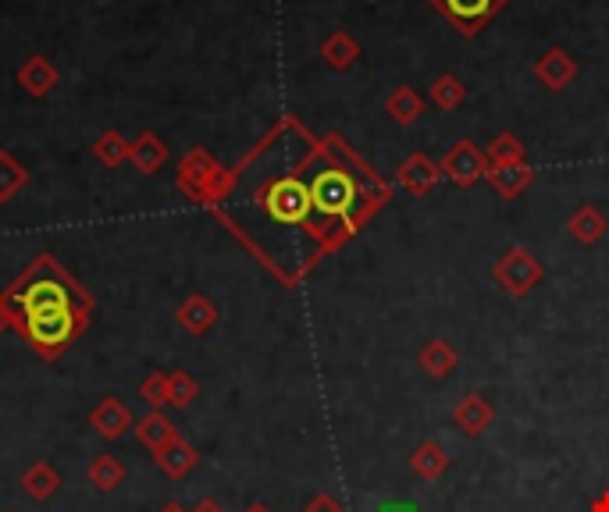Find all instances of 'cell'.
Here are the masks:
<instances>
[{"label":"cell","instance_id":"obj_1","mask_svg":"<svg viewBox=\"0 0 609 512\" xmlns=\"http://www.w3.org/2000/svg\"><path fill=\"white\" fill-rule=\"evenodd\" d=\"M321 140L296 117H282L246 161L229 171V190L214 214L282 285H300L321 256L343 243L321 225L311 193V167Z\"/></svg>","mask_w":609,"mask_h":512},{"label":"cell","instance_id":"obj_2","mask_svg":"<svg viewBox=\"0 0 609 512\" xmlns=\"http://www.w3.org/2000/svg\"><path fill=\"white\" fill-rule=\"evenodd\" d=\"M4 310H8V324L19 331L22 320L32 314H47V310H87V314H93V296L72 275H68L54 256L43 253L4 293Z\"/></svg>","mask_w":609,"mask_h":512},{"label":"cell","instance_id":"obj_3","mask_svg":"<svg viewBox=\"0 0 609 512\" xmlns=\"http://www.w3.org/2000/svg\"><path fill=\"white\" fill-rule=\"evenodd\" d=\"M87 328H90L87 310H47V314L26 317L19 335L29 341L32 352L43 356V360H61Z\"/></svg>","mask_w":609,"mask_h":512},{"label":"cell","instance_id":"obj_4","mask_svg":"<svg viewBox=\"0 0 609 512\" xmlns=\"http://www.w3.org/2000/svg\"><path fill=\"white\" fill-rule=\"evenodd\" d=\"M179 190L200 207H217L229 190V171L217 164L207 150H190L185 161L179 164Z\"/></svg>","mask_w":609,"mask_h":512},{"label":"cell","instance_id":"obj_5","mask_svg":"<svg viewBox=\"0 0 609 512\" xmlns=\"http://www.w3.org/2000/svg\"><path fill=\"white\" fill-rule=\"evenodd\" d=\"M493 278L506 288L510 296L524 299L528 293H535V288L541 285V278H546V267L538 264V256L531 249H524V246H514V249H506L496 267H493Z\"/></svg>","mask_w":609,"mask_h":512},{"label":"cell","instance_id":"obj_6","mask_svg":"<svg viewBox=\"0 0 609 512\" xmlns=\"http://www.w3.org/2000/svg\"><path fill=\"white\" fill-rule=\"evenodd\" d=\"M435 11H443L460 37H478V32L510 4V0H428Z\"/></svg>","mask_w":609,"mask_h":512},{"label":"cell","instance_id":"obj_7","mask_svg":"<svg viewBox=\"0 0 609 512\" xmlns=\"http://www.w3.org/2000/svg\"><path fill=\"white\" fill-rule=\"evenodd\" d=\"M438 167H443V175L460 185V190H470V185H478L488 175V157L485 150H478L470 140H456Z\"/></svg>","mask_w":609,"mask_h":512},{"label":"cell","instance_id":"obj_8","mask_svg":"<svg viewBox=\"0 0 609 512\" xmlns=\"http://www.w3.org/2000/svg\"><path fill=\"white\" fill-rule=\"evenodd\" d=\"M438 178H443V167H438L428 153H410L396 171V185L410 196H428L438 185Z\"/></svg>","mask_w":609,"mask_h":512},{"label":"cell","instance_id":"obj_9","mask_svg":"<svg viewBox=\"0 0 609 512\" xmlns=\"http://www.w3.org/2000/svg\"><path fill=\"white\" fill-rule=\"evenodd\" d=\"M535 79L552 93H564L567 85L578 79V61H574L564 47H549L546 54L535 61Z\"/></svg>","mask_w":609,"mask_h":512},{"label":"cell","instance_id":"obj_10","mask_svg":"<svg viewBox=\"0 0 609 512\" xmlns=\"http://www.w3.org/2000/svg\"><path fill=\"white\" fill-rule=\"evenodd\" d=\"M90 427H93V431H97L100 438H104V441H118L122 434L132 431L135 420H132L129 406H125L122 399L108 396V399H100V402L90 409Z\"/></svg>","mask_w":609,"mask_h":512},{"label":"cell","instance_id":"obj_11","mask_svg":"<svg viewBox=\"0 0 609 512\" xmlns=\"http://www.w3.org/2000/svg\"><path fill=\"white\" fill-rule=\"evenodd\" d=\"M493 417H496L493 402L478 396V391H470V396H464L453 406V423L460 427V434H467V438H481L488 427H493Z\"/></svg>","mask_w":609,"mask_h":512},{"label":"cell","instance_id":"obj_12","mask_svg":"<svg viewBox=\"0 0 609 512\" xmlns=\"http://www.w3.org/2000/svg\"><path fill=\"white\" fill-rule=\"evenodd\" d=\"M485 182L493 185V190H496L503 199H517L524 190H531L535 171L528 167V161H520V164H493V167H488Z\"/></svg>","mask_w":609,"mask_h":512},{"label":"cell","instance_id":"obj_13","mask_svg":"<svg viewBox=\"0 0 609 512\" xmlns=\"http://www.w3.org/2000/svg\"><path fill=\"white\" fill-rule=\"evenodd\" d=\"M129 164L140 171V175H158L168 164V143L158 132H140V140L129 143Z\"/></svg>","mask_w":609,"mask_h":512},{"label":"cell","instance_id":"obj_14","mask_svg":"<svg viewBox=\"0 0 609 512\" xmlns=\"http://www.w3.org/2000/svg\"><path fill=\"white\" fill-rule=\"evenodd\" d=\"M154 463L164 477H172V481H182L185 473H193L196 463H200V452L190 446L185 438H175L168 441V446L161 452H154Z\"/></svg>","mask_w":609,"mask_h":512},{"label":"cell","instance_id":"obj_15","mask_svg":"<svg viewBox=\"0 0 609 512\" xmlns=\"http://www.w3.org/2000/svg\"><path fill=\"white\" fill-rule=\"evenodd\" d=\"M321 58H325V64L335 68V72H346V68L361 61V43L353 40L346 29H335L321 40Z\"/></svg>","mask_w":609,"mask_h":512},{"label":"cell","instance_id":"obj_16","mask_svg":"<svg viewBox=\"0 0 609 512\" xmlns=\"http://www.w3.org/2000/svg\"><path fill=\"white\" fill-rule=\"evenodd\" d=\"M179 324L190 335H207L214 324H217V306L207 299V296H200V293H193L190 299H182V306H179Z\"/></svg>","mask_w":609,"mask_h":512},{"label":"cell","instance_id":"obj_17","mask_svg":"<svg viewBox=\"0 0 609 512\" xmlns=\"http://www.w3.org/2000/svg\"><path fill=\"white\" fill-rule=\"evenodd\" d=\"M456 360H460V356H456V349L446 338H428L417 352V363L428 378H449V373L456 370Z\"/></svg>","mask_w":609,"mask_h":512},{"label":"cell","instance_id":"obj_18","mask_svg":"<svg viewBox=\"0 0 609 512\" xmlns=\"http://www.w3.org/2000/svg\"><path fill=\"white\" fill-rule=\"evenodd\" d=\"M567 232L578 238L581 246H596L599 238L609 232V221H606V214L599 211V207H591V203H585V207H578L570 214V221H567Z\"/></svg>","mask_w":609,"mask_h":512},{"label":"cell","instance_id":"obj_19","mask_svg":"<svg viewBox=\"0 0 609 512\" xmlns=\"http://www.w3.org/2000/svg\"><path fill=\"white\" fill-rule=\"evenodd\" d=\"M58 68L50 64L43 54H37V58H29L22 68H19V85L29 93V96H47L50 90L58 85Z\"/></svg>","mask_w":609,"mask_h":512},{"label":"cell","instance_id":"obj_20","mask_svg":"<svg viewBox=\"0 0 609 512\" xmlns=\"http://www.w3.org/2000/svg\"><path fill=\"white\" fill-rule=\"evenodd\" d=\"M135 431V438H140V446H146L150 452H161L168 441H175L179 438V431H175V423L168 420L161 409H150V413L132 427Z\"/></svg>","mask_w":609,"mask_h":512},{"label":"cell","instance_id":"obj_21","mask_svg":"<svg viewBox=\"0 0 609 512\" xmlns=\"http://www.w3.org/2000/svg\"><path fill=\"white\" fill-rule=\"evenodd\" d=\"M385 114L393 117L396 125H414L420 114H425V96L410 85H396L393 93L385 96Z\"/></svg>","mask_w":609,"mask_h":512},{"label":"cell","instance_id":"obj_22","mask_svg":"<svg viewBox=\"0 0 609 512\" xmlns=\"http://www.w3.org/2000/svg\"><path fill=\"white\" fill-rule=\"evenodd\" d=\"M410 470L420 477V481H438L449 470V455L438 441H420L410 455Z\"/></svg>","mask_w":609,"mask_h":512},{"label":"cell","instance_id":"obj_23","mask_svg":"<svg viewBox=\"0 0 609 512\" xmlns=\"http://www.w3.org/2000/svg\"><path fill=\"white\" fill-rule=\"evenodd\" d=\"M58 488H61V473L50 467V463H32L22 473V491L29 494V499H37V502L54 499Z\"/></svg>","mask_w":609,"mask_h":512},{"label":"cell","instance_id":"obj_24","mask_svg":"<svg viewBox=\"0 0 609 512\" xmlns=\"http://www.w3.org/2000/svg\"><path fill=\"white\" fill-rule=\"evenodd\" d=\"M87 477H90V484L97 488V491H114V488H122L125 484V477H129V470H125V463L118 455H111V452H104V455H97L93 463H90V470H87Z\"/></svg>","mask_w":609,"mask_h":512},{"label":"cell","instance_id":"obj_25","mask_svg":"<svg viewBox=\"0 0 609 512\" xmlns=\"http://www.w3.org/2000/svg\"><path fill=\"white\" fill-rule=\"evenodd\" d=\"M428 100L438 111H460L467 104V85L456 79L453 72H443L428 85Z\"/></svg>","mask_w":609,"mask_h":512},{"label":"cell","instance_id":"obj_26","mask_svg":"<svg viewBox=\"0 0 609 512\" xmlns=\"http://www.w3.org/2000/svg\"><path fill=\"white\" fill-rule=\"evenodd\" d=\"M485 157H488V167L493 164H520V161H528V146H524L514 132H499L496 140L488 143Z\"/></svg>","mask_w":609,"mask_h":512},{"label":"cell","instance_id":"obj_27","mask_svg":"<svg viewBox=\"0 0 609 512\" xmlns=\"http://www.w3.org/2000/svg\"><path fill=\"white\" fill-rule=\"evenodd\" d=\"M93 157L104 164V167H122L129 161V140L122 132H104L100 140L93 143Z\"/></svg>","mask_w":609,"mask_h":512},{"label":"cell","instance_id":"obj_28","mask_svg":"<svg viewBox=\"0 0 609 512\" xmlns=\"http://www.w3.org/2000/svg\"><path fill=\"white\" fill-rule=\"evenodd\" d=\"M26 182H29V171L14 161L8 150H0V203H8Z\"/></svg>","mask_w":609,"mask_h":512},{"label":"cell","instance_id":"obj_29","mask_svg":"<svg viewBox=\"0 0 609 512\" xmlns=\"http://www.w3.org/2000/svg\"><path fill=\"white\" fill-rule=\"evenodd\" d=\"M196 396H200V385H196L193 373H185V370H172V373H168V406H172V409H185Z\"/></svg>","mask_w":609,"mask_h":512},{"label":"cell","instance_id":"obj_30","mask_svg":"<svg viewBox=\"0 0 609 512\" xmlns=\"http://www.w3.org/2000/svg\"><path fill=\"white\" fill-rule=\"evenodd\" d=\"M140 399L150 409H164L168 406V373H161V370L146 373V378L140 381Z\"/></svg>","mask_w":609,"mask_h":512},{"label":"cell","instance_id":"obj_31","mask_svg":"<svg viewBox=\"0 0 609 512\" xmlns=\"http://www.w3.org/2000/svg\"><path fill=\"white\" fill-rule=\"evenodd\" d=\"M303 512H343V502L332 499V494H314Z\"/></svg>","mask_w":609,"mask_h":512},{"label":"cell","instance_id":"obj_32","mask_svg":"<svg viewBox=\"0 0 609 512\" xmlns=\"http://www.w3.org/2000/svg\"><path fill=\"white\" fill-rule=\"evenodd\" d=\"M378 512H420V505L417 502H406V499H396V502L378 505Z\"/></svg>","mask_w":609,"mask_h":512},{"label":"cell","instance_id":"obj_33","mask_svg":"<svg viewBox=\"0 0 609 512\" xmlns=\"http://www.w3.org/2000/svg\"><path fill=\"white\" fill-rule=\"evenodd\" d=\"M588 512H609V488H606L602 494H596V499H591Z\"/></svg>","mask_w":609,"mask_h":512},{"label":"cell","instance_id":"obj_34","mask_svg":"<svg viewBox=\"0 0 609 512\" xmlns=\"http://www.w3.org/2000/svg\"><path fill=\"white\" fill-rule=\"evenodd\" d=\"M193 512H225V509L217 505V502H200V505H196Z\"/></svg>","mask_w":609,"mask_h":512},{"label":"cell","instance_id":"obj_35","mask_svg":"<svg viewBox=\"0 0 609 512\" xmlns=\"http://www.w3.org/2000/svg\"><path fill=\"white\" fill-rule=\"evenodd\" d=\"M11 324H8V310H4V296H0V331H8Z\"/></svg>","mask_w":609,"mask_h":512},{"label":"cell","instance_id":"obj_36","mask_svg":"<svg viewBox=\"0 0 609 512\" xmlns=\"http://www.w3.org/2000/svg\"><path fill=\"white\" fill-rule=\"evenodd\" d=\"M161 512H185V509H182V505H175V502H168V505H164Z\"/></svg>","mask_w":609,"mask_h":512},{"label":"cell","instance_id":"obj_37","mask_svg":"<svg viewBox=\"0 0 609 512\" xmlns=\"http://www.w3.org/2000/svg\"><path fill=\"white\" fill-rule=\"evenodd\" d=\"M246 512H267V509H264V505H250Z\"/></svg>","mask_w":609,"mask_h":512}]
</instances>
